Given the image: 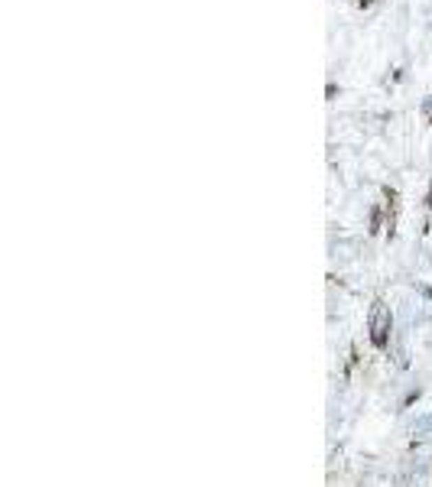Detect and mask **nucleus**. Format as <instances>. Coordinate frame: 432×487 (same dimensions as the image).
<instances>
[{
  "label": "nucleus",
  "mask_w": 432,
  "mask_h": 487,
  "mask_svg": "<svg viewBox=\"0 0 432 487\" xmlns=\"http://www.w3.org/2000/svg\"><path fill=\"white\" fill-rule=\"evenodd\" d=\"M367 331H371V345L377 347V351H384L387 345H390V331H394V315H390V309H387L384 302L377 299L374 306H371V315H367Z\"/></svg>",
  "instance_id": "1"
},
{
  "label": "nucleus",
  "mask_w": 432,
  "mask_h": 487,
  "mask_svg": "<svg viewBox=\"0 0 432 487\" xmlns=\"http://www.w3.org/2000/svg\"><path fill=\"white\" fill-rule=\"evenodd\" d=\"M426 208L432 211V182H429V192H426Z\"/></svg>",
  "instance_id": "4"
},
{
  "label": "nucleus",
  "mask_w": 432,
  "mask_h": 487,
  "mask_svg": "<svg viewBox=\"0 0 432 487\" xmlns=\"http://www.w3.org/2000/svg\"><path fill=\"white\" fill-rule=\"evenodd\" d=\"M384 218H387V234L396 237V218H400V192L396 188H384Z\"/></svg>",
  "instance_id": "2"
},
{
  "label": "nucleus",
  "mask_w": 432,
  "mask_h": 487,
  "mask_svg": "<svg viewBox=\"0 0 432 487\" xmlns=\"http://www.w3.org/2000/svg\"><path fill=\"white\" fill-rule=\"evenodd\" d=\"M380 218H384V208H374V211H371V234L380 231Z\"/></svg>",
  "instance_id": "3"
},
{
  "label": "nucleus",
  "mask_w": 432,
  "mask_h": 487,
  "mask_svg": "<svg viewBox=\"0 0 432 487\" xmlns=\"http://www.w3.org/2000/svg\"><path fill=\"white\" fill-rule=\"evenodd\" d=\"M426 117L432 121V101H426Z\"/></svg>",
  "instance_id": "5"
}]
</instances>
